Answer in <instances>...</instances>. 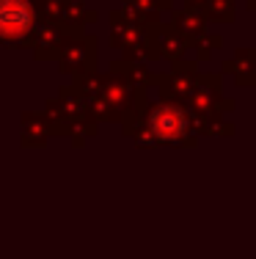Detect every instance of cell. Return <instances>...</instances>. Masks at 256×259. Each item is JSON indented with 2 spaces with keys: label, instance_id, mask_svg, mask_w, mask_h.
Segmentation results:
<instances>
[{
  "label": "cell",
  "instance_id": "obj_2",
  "mask_svg": "<svg viewBox=\"0 0 256 259\" xmlns=\"http://www.w3.org/2000/svg\"><path fill=\"white\" fill-rule=\"evenodd\" d=\"M155 127L160 135H179L182 121H179V116H174V113H160L155 119Z\"/></svg>",
  "mask_w": 256,
  "mask_h": 259
},
{
  "label": "cell",
  "instance_id": "obj_1",
  "mask_svg": "<svg viewBox=\"0 0 256 259\" xmlns=\"http://www.w3.org/2000/svg\"><path fill=\"white\" fill-rule=\"evenodd\" d=\"M30 25V9L22 0H0V33H22Z\"/></svg>",
  "mask_w": 256,
  "mask_h": 259
}]
</instances>
